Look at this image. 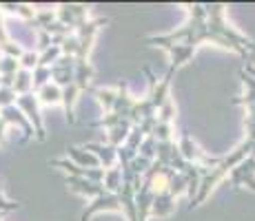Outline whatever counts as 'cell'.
Listing matches in <instances>:
<instances>
[{"instance_id": "cell-3", "label": "cell", "mask_w": 255, "mask_h": 221, "mask_svg": "<svg viewBox=\"0 0 255 221\" xmlns=\"http://www.w3.org/2000/svg\"><path fill=\"white\" fill-rule=\"evenodd\" d=\"M38 100H40V104H65V91H62L60 86L56 84V82H49L42 88H38Z\"/></svg>"}, {"instance_id": "cell-2", "label": "cell", "mask_w": 255, "mask_h": 221, "mask_svg": "<svg viewBox=\"0 0 255 221\" xmlns=\"http://www.w3.org/2000/svg\"><path fill=\"white\" fill-rule=\"evenodd\" d=\"M235 188H251L255 190V157H247L242 164H238L229 175Z\"/></svg>"}, {"instance_id": "cell-1", "label": "cell", "mask_w": 255, "mask_h": 221, "mask_svg": "<svg viewBox=\"0 0 255 221\" xmlns=\"http://www.w3.org/2000/svg\"><path fill=\"white\" fill-rule=\"evenodd\" d=\"M189 11V22L182 24L180 29L169 33H160V36H149L144 38L146 44L153 47H162L164 51H169L171 65L169 73L173 75L180 67H184L186 62L193 58L195 49L204 42L218 44L222 49H231V51L240 53L242 58H247L251 51H255V44L249 40L247 36L231 27L224 16V4H184Z\"/></svg>"}]
</instances>
